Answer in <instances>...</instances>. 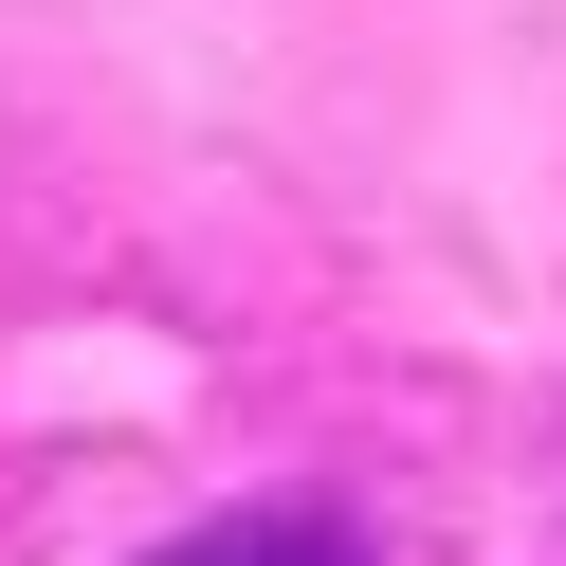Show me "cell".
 I'll return each mask as SVG.
<instances>
[{"mask_svg":"<svg viewBox=\"0 0 566 566\" xmlns=\"http://www.w3.org/2000/svg\"><path fill=\"white\" fill-rule=\"evenodd\" d=\"M147 566H384V530L347 512V493H238V512L165 530Z\"/></svg>","mask_w":566,"mask_h":566,"instance_id":"6da1fadb","label":"cell"}]
</instances>
